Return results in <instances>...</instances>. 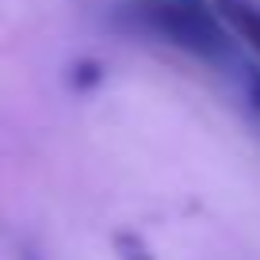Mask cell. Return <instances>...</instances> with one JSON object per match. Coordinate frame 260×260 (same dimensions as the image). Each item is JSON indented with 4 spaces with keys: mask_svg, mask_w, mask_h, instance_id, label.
Masks as SVG:
<instances>
[{
    "mask_svg": "<svg viewBox=\"0 0 260 260\" xmlns=\"http://www.w3.org/2000/svg\"><path fill=\"white\" fill-rule=\"evenodd\" d=\"M130 16L142 31L187 50L191 57H203V61H214V65L234 57L230 27L203 0H134Z\"/></svg>",
    "mask_w": 260,
    "mask_h": 260,
    "instance_id": "6da1fadb",
    "label": "cell"
},
{
    "mask_svg": "<svg viewBox=\"0 0 260 260\" xmlns=\"http://www.w3.org/2000/svg\"><path fill=\"white\" fill-rule=\"evenodd\" d=\"M214 4H218L222 23L260 54V4L256 0H214Z\"/></svg>",
    "mask_w": 260,
    "mask_h": 260,
    "instance_id": "7a4b0ae2",
    "label": "cell"
},
{
    "mask_svg": "<svg viewBox=\"0 0 260 260\" xmlns=\"http://www.w3.org/2000/svg\"><path fill=\"white\" fill-rule=\"evenodd\" d=\"M249 92H252V104H256V111H260V77H252V84H249Z\"/></svg>",
    "mask_w": 260,
    "mask_h": 260,
    "instance_id": "3957f363",
    "label": "cell"
},
{
    "mask_svg": "<svg viewBox=\"0 0 260 260\" xmlns=\"http://www.w3.org/2000/svg\"><path fill=\"white\" fill-rule=\"evenodd\" d=\"M23 260H39V256H35V252H27V256H23Z\"/></svg>",
    "mask_w": 260,
    "mask_h": 260,
    "instance_id": "277c9868",
    "label": "cell"
}]
</instances>
